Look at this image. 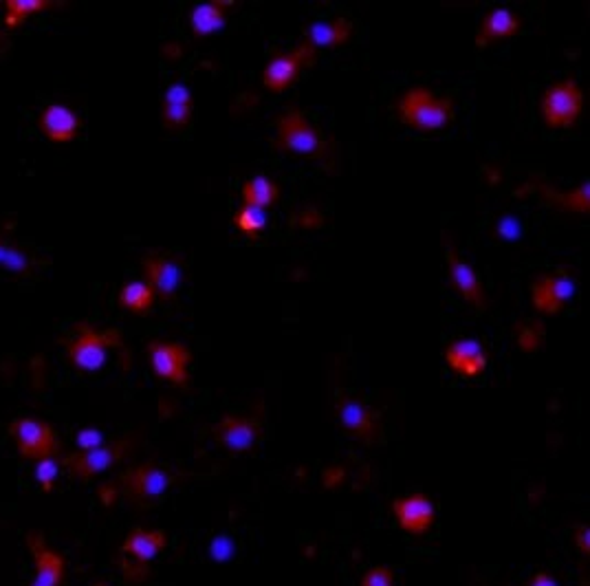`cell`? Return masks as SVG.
I'll return each instance as SVG.
<instances>
[{
  "label": "cell",
  "instance_id": "obj_1",
  "mask_svg": "<svg viewBox=\"0 0 590 586\" xmlns=\"http://www.w3.org/2000/svg\"><path fill=\"white\" fill-rule=\"evenodd\" d=\"M397 113L403 124L419 133H436L454 119V102L452 97H436L425 86H414L403 93Z\"/></svg>",
  "mask_w": 590,
  "mask_h": 586
},
{
  "label": "cell",
  "instance_id": "obj_2",
  "mask_svg": "<svg viewBox=\"0 0 590 586\" xmlns=\"http://www.w3.org/2000/svg\"><path fill=\"white\" fill-rule=\"evenodd\" d=\"M181 476L168 468H161L157 463L135 465L119 476V494L128 498L137 507H150L161 501L174 483H179Z\"/></svg>",
  "mask_w": 590,
  "mask_h": 586
},
{
  "label": "cell",
  "instance_id": "obj_3",
  "mask_svg": "<svg viewBox=\"0 0 590 586\" xmlns=\"http://www.w3.org/2000/svg\"><path fill=\"white\" fill-rule=\"evenodd\" d=\"M273 146L282 150V153L320 157L326 150V141L307 115L298 111V108H289L278 119Z\"/></svg>",
  "mask_w": 590,
  "mask_h": 586
},
{
  "label": "cell",
  "instance_id": "obj_4",
  "mask_svg": "<svg viewBox=\"0 0 590 586\" xmlns=\"http://www.w3.org/2000/svg\"><path fill=\"white\" fill-rule=\"evenodd\" d=\"M584 108V91L573 78L551 84L544 91L540 111L544 124L553 130H566L577 124Z\"/></svg>",
  "mask_w": 590,
  "mask_h": 586
},
{
  "label": "cell",
  "instance_id": "obj_5",
  "mask_svg": "<svg viewBox=\"0 0 590 586\" xmlns=\"http://www.w3.org/2000/svg\"><path fill=\"white\" fill-rule=\"evenodd\" d=\"M117 346H122V333L117 329L100 331L82 324L67 344V357L71 366L84 373H95L106 364L108 349H117Z\"/></svg>",
  "mask_w": 590,
  "mask_h": 586
},
{
  "label": "cell",
  "instance_id": "obj_6",
  "mask_svg": "<svg viewBox=\"0 0 590 586\" xmlns=\"http://www.w3.org/2000/svg\"><path fill=\"white\" fill-rule=\"evenodd\" d=\"M133 450V441L130 439H115L102 443V446L91 448V450H80L69 454L64 459V470H67V476L73 481L86 483L93 476H100L106 470H111L113 465L122 463L126 454Z\"/></svg>",
  "mask_w": 590,
  "mask_h": 586
},
{
  "label": "cell",
  "instance_id": "obj_7",
  "mask_svg": "<svg viewBox=\"0 0 590 586\" xmlns=\"http://www.w3.org/2000/svg\"><path fill=\"white\" fill-rule=\"evenodd\" d=\"M16 450L27 461L53 459L60 452V437L53 430L51 423L36 417H18L9 426Z\"/></svg>",
  "mask_w": 590,
  "mask_h": 586
},
{
  "label": "cell",
  "instance_id": "obj_8",
  "mask_svg": "<svg viewBox=\"0 0 590 586\" xmlns=\"http://www.w3.org/2000/svg\"><path fill=\"white\" fill-rule=\"evenodd\" d=\"M318 51L311 45V42L304 40L302 45L295 47L293 51H278L273 53V58L267 62L265 71H262V82H265L271 93H284L295 84L300 78V71L311 67L315 62Z\"/></svg>",
  "mask_w": 590,
  "mask_h": 586
},
{
  "label": "cell",
  "instance_id": "obj_9",
  "mask_svg": "<svg viewBox=\"0 0 590 586\" xmlns=\"http://www.w3.org/2000/svg\"><path fill=\"white\" fill-rule=\"evenodd\" d=\"M148 360L155 373L163 382L185 386L190 382V362L192 353L185 344L155 340L148 344Z\"/></svg>",
  "mask_w": 590,
  "mask_h": 586
},
{
  "label": "cell",
  "instance_id": "obj_10",
  "mask_svg": "<svg viewBox=\"0 0 590 586\" xmlns=\"http://www.w3.org/2000/svg\"><path fill=\"white\" fill-rule=\"evenodd\" d=\"M337 419H340L342 428L351 434V437L364 441V443H375L381 437V421L373 412V408L366 406L362 399L342 395L335 404Z\"/></svg>",
  "mask_w": 590,
  "mask_h": 586
},
{
  "label": "cell",
  "instance_id": "obj_11",
  "mask_svg": "<svg viewBox=\"0 0 590 586\" xmlns=\"http://www.w3.org/2000/svg\"><path fill=\"white\" fill-rule=\"evenodd\" d=\"M29 551L34 560V580L29 586H62L67 578V562L40 534H29Z\"/></svg>",
  "mask_w": 590,
  "mask_h": 586
},
{
  "label": "cell",
  "instance_id": "obj_12",
  "mask_svg": "<svg viewBox=\"0 0 590 586\" xmlns=\"http://www.w3.org/2000/svg\"><path fill=\"white\" fill-rule=\"evenodd\" d=\"M392 514H395L399 527L412 536L428 534L436 520L434 503L430 501L428 494L421 492L399 496L397 501L392 503Z\"/></svg>",
  "mask_w": 590,
  "mask_h": 586
},
{
  "label": "cell",
  "instance_id": "obj_13",
  "mask_svg": "<svg viewBox=\"0 0 590 586\" xmlns=\"http://www.w3.org/2000/svg\"><path fill=\"white\" fill-rule=\"evenodd\" d=\"M212 437L218 441V446L227 452H247L256 446L262 437V423L251 417H236L227 415L216 423L212 430Z\"/></svg>",
  "mask_w": 590,
  "mask_h": 586
},
{
  "label": "cell",
  "instance_id": "obj_14",
  "mask_svg": "<svg viewBox=\"0 0 590 586\" xmlns=\"http://www.w3.org/2000/svg\"><path fill=\"white\" fill-rule=\"evenodd\" d=\"M447 267H450V278L452 285L458 291V296L465 298L469 305L476 311L487 309V296L483 289V282H480L478 274L472 269V265L456 252V247L447 238Z\"/></svg>",
  "mask_w": 590,
  "mask_h": 586
},
{
  "label": "cell",
  "instance_id": "obj_15",
  "mask_svg": "<svg viewBox=\"0 0 590 586\" xmlns=\"http://www.w3.org/2000/svg\"><path fill=\"white\" fill-rule=\"evenodd\" d=\"M38 130L53 144H69L80 137L82 119L64 104H47L38 115Z\"/></svg>",
  "mask_w": 590,
  "mask_h": 586
},
{
  "label": "cell",
  "instance_id": "obj_16",
  "mask_svg": "<svg viewBox=\"0 0 590 586\" xmlns=\"http://www.w3.org/2000/svg\"><path fill=\"white\" fill-rule=\"evenodd\" d=\"M141 267H144L146 282L152 287V291L157 293V298L170 300L177 296L179 285L183 280V269L177 260L170 256L150 254L148 258H144Z\"/></svg>",
  "mask_w": 590,
  "mask_h": 586
},
{
  "label": "cell",
  "instance_id": "obj_17",
  "mask_svg": "<svg viewBox=\"0 0 590 586\" xmlns=\"http://www.w3.org/2000/svg\"><path fill=\"white\" fill-rule=\"evenodd\" d=\"M445 362L458 377L476 379L485 373L489 355L476 340H456L445 349Z\"/></svg>",
  "mask_w": 590,
  "mask_h": 586
},
{
  "label": "cell",
  "instance_id": "obj_18",
  "mask_svg": "<svg viewBox=\"0 0 590 586\" xmlns=\"http://www.w3.org/2000/svg\"><path fill=\"white\" fill-rule=\"evenodd\" d=\"M573 280L566 271H557L553 276H542L533 285V305L542 313H560L564 302L573 296Z\"/></svg>",
  "mask_w": 590,
  "mask_h": 586
},
{
  "label": "cell",
  "instance_id": "obj_19",
  "mask_svg": "<svg viewBox=\"0 0 590 586\" xmlns=\"http://www.w3.org/2000/svg\"><path fill=\"white\" fill-rule=\"evenodd\" d=\"M168 547V534L161 529H133L126 536L122 553L126 558L135 560L137 564H148L150 560H155L159 553Z\"/></svg>",
  "mask_w": 590,
  "mask_h": 586
},
{
  "label": "cell",
  "instance_id": "obj_20",
  "mask_svg": "<svg viewBox=\"0 0 590 586\" xmlns=\"http://www.w3.org/2000/svg\"><path fill=\"white\" fill-rule=\"evenodd\" d=\"M520 29H522V18L518 14H513L511 9H494V12H489L485 16L483 25H480L476 34V45L478 47L496 45V42L518 36Z\"/></svg>",
  "mask_w": 590,
  "mask_h": 586
},
{
  "label": "cell",
  "instance_id": "obj_21",
  "mask_svg": "<svg viewBox=\"0 0 590 586\" xmlns=\"http://www.w3.org/2000/svg\"><path fill=\"white\" fill-rule=\"evenodd\" d=\"M353 34V23L348 18L337 16L333 20H320V23H313L307 29V42L318 49H331V47H342L348 42Z\"/></svg>",
  "mask_w": 590,
  "mask_h": 586
},
{
  "label": "cell",
  "instance_id": "obj_22",
  "mask_svg": "<svg viewBox=\"0 0 590 586\" xmlns=\"http://www.w3.org/2000/svg\"><path fill=\"white\" fill-rule=\"evenodd\" d=\"M157 293L152 291L146 280H130L122 285L117 293V307L128 313H135V316H144L150 313L155 307Z\"/></svg>",
  "mask_w": 590,
  "mask_h": 586
},
{
  "label": "cell",
  "instance_id": "obj_23",
  "mask_svg": "<svg viewBox=\"0 0 590 586\" xmlns=\"http://www.w3.org/2000/svg\"><path fill=\"white\" fill-rule=\"evenodd\" d=\"M236 3H205L190 12V29L196 38L212 36L225 27V12Z\"/></svg>",
  "mask_w": 590,
  "mask_h": 586
},
{
  "label": "cell",
  "instance_id": "obj_24",
  "mask_svg": "<svg viewBox=\"0 0 590 586\" xmlns=\"http://www.w3.org/2000/svg\"><path fill=\"white\" fill-rule=\"evenodd\" d=\"M0 269L20 278L34 276V263H31L29 254L5 236H0Z\"/></svg>",
  "mask_w": 590,
  "mask_h": 586
},
{
  "label": "cell",
  "instance_id": "obj_25",
  "mask_svg": "<svg viewBox=\"0 0 590 586\" xmlns=\"http://www.w3.org/2000/svg\"><path fill=\"white\" fill-rule=\"evenodd\" d=\"M280 199V190L276 183L267 177H251L245 181L243 186V201L245 205H251V208H260L267 210L273 208Z\"/></svg>",
  "mask_w": 590,
  "mask_h": 586
},
{
  "label": "cell",
  "instance_id": "obj_26",
  "mask_svg": "<svg viewBox=\"0 0 590 586\" xmlns=\"http://www.w3.org/2000/svg\"><path fill=\"white\" fill-rule=\"evenodd\" d=\"M3 5H5V27L16 29L18 25H23L27 18L49 12V9H53L58 3H53V0H5Z\"/></svg>",
  "mask_w": 590,
  "mask_h": 586
},
{
  "label": "cell",
  "instance_id": "obj_27",
  "mask_svg": "<svg viewBox=\"0 0 590 586\" xmlns=\"http://www.w3.org/2000/svg\"><path fill=\"white\" fill-rule=\"evenodd\" d=\"M540 190H542V194L546 199H549L551 203L562 205L564 210H571V212H577V214H588V210H590V186H588V181L582 183V186H579L571 194H560V192H555L549 186H542Z\"/></svg>",
  "mask_w": 590,
  "mask_h": 586
},
{
  "label": "cell",
  "instance_id": "obj_28",
  "mask_svg": "<svg viewBox=\"0 0 590 586\" xmlns=\"http://www.w3.org/2000/svg\"><path fill=\"white\" fill-rule=\"evenodd\" d=\"M544 324L540 320H520L516 327V340L524 353H535L544 342Z\"/></svg>",
  "mask_w": 590,
  "mask_h": 586
},
{
  "label": "cell",
  "instance_id": "obj_29",
  "mask_svg": "<svg viewBox=\"0 0 590 586\" xmlns=\"http://www.w3.org/2000/svg\"><path fill=\"white\" fill-rule=\"evenodd\" d=\"M234 225L245 236H258L267 227V214L260 208H251V205H243L234 216Z\"/></svg>",
  "mask_w": 590,
  "mask_h": 586
},
{
  "label": "cell",
  "instance_id": "obj_30",
  "mask_svg": "<svg viewBox=\"0 0 590 586\" xmlns=\"http://www.w3.org/2000/svg\"><path fill=\"white\" fill-rule=\"evenodd\" d=\"M194 104H166L161 102V122L168 130H181L192 122Z\"/></svg>",
  "mask_w": 590,
  "mask_h": 586
},
{
  "label": "cell",
  "instance_id": "obj_31",
  "mask_svg": "<svg viewBox=\"0 0 590 586\" xmlns=\"http://www.w3.org/2000/svg\"><path fill=\"white\" fill-rule=\"evenodd\" d=\"M58 474H60V465L56 459H42L36 463V481L45 494L56 490Z\"/></svg>",
  "mask_w": 590,
  "mask_h": 586
},
{
  "label": "cell",
  "instance_id": "obj_32",
  "mask_svg": "<svg viewBox=\"0 0 590 586\" xmlns=\"http://www.w3.org/2000/svg\"><path fill=\"white\" fill-rule=\"evenodd\" d=\"M362 586H395V571L379 564V567H373L364 575Z\"/></svg>",
  "mask_w": 590,
  "mask_h": 586
},
{
  "label": "cell",
  "instance_id": "obj_33",
  "mask_svg": "<svg viewBox=\"0 0 590 586\" xmlns=\"http://www.w3.org/2000/svg\"><path fill=\"white\" fill-rule=\"evenodd\" d=\"M163 102L166 104H192V93L185 84H172V86H168Z\"/></svg>",
  "mask_w": 590,
  "mask_h": 586
},
{
  "label": "cell",
  "instance_id": "obj_34",
  "mask_svg": "<svg viewBox=\"0 0 590 586\" xmlns=\"http://www.w3.org/2000/svg\"><path fill=\"white\" fill-rule=\"evenodd\" d=\"M298 225L304 227V230H315V227H320L324 223L322 219V212L315 210V208H304L302 212H298Z\"/></svg>",
  "mask_w": 590,
  "mask_h": 586
},
{
  "label": "cell",
  "instance_id": "obj_35",
  "mask_svg": "<svg viewBox=\"0 0 590 586\" xmlns=\"http://www.w3.org/2000/svg\"><path fill=\"white\" fill-rule=\"evenodd\" d=\"M575 547L582 556L590 553V527L588 525H577L575 527Z\"/></svg>",
  "mask_w": 590,
  "mask_h": 586
},
{
  "label": "cell",
  "instance_id": "obj_36",
  "mask_svg": "<svg viewBox=\"0 0 590 586\" xmlns=\"http://www.w3.org/2000/svg\"><path fill=\"white\" fill-rule=\"evenodd\" d=\"M80 446H82V450H91V448H97V446H102V437H100V432H95V430H84L82 434H80Z\"/></svg>",
  "mask_w": 590,
  "mask_h": 586
},
{
  "label": "cell",
  "instance_id": "obj_37",
  "mask_svg": "<svg viewBox=\"0 0 590 586\" xmlns=\"http://www.w3.org/2000/svg\"><path fill=\"white\" fill-rule=\"evenodd\" d=\"M117 496H119V487L117 485H104V487H100V498H102V503L106 507L108 505H115Z\"/></svg>",
  "mask_w": 590,
  "mask_h": 586
},
{
  "label": "cell",
  "instance_id": "obj_38",
  "mask_svg": "<svg viewBox=\"0 0 590 586\" xmlns=\"http://www.w3.org/2000/svg\"><path fill=\"white\" fill-rule=\"evenodd\" d=\"M527 586H557V582H555L553 575H549L546 571H538Z\"/></svg>",
  "mask_w": 590,
  "mask_h": 586
},
{
  "label": "cell",
  "instance_id": "obj_39",
  "mask_svg": "<svg viewBox=\"0 0 590 586\" xmlns=\"http://www.w3.org/2000/svg\"><path fill=\"white\" fill-rule=\"evenodd\" d=\"M487 179H489L491 186H496V183H500V179H502L500 170H496V168H487Z\"/></svg>",
  "mask_w": 590,
  "mask_h": 586
},
{
  "label": "cell",
  "instance_id": "obj_40",
  "mask_svg": "<svg viewBox=\"0 0 590 586\" xmlns=\"http://www.w3.org/2000/svg\"><path fill=\"white\" fill-rule=\"evenodd\" d=\"M91 586H108V584L106 582H93Z\"/></svg>",
  "mask_w": 590,
  "mask_h": 586
},
{
  "label": "cell",
  "instance_id": "obj_41",
  "mask_svg": "<svg viewBox=\"0 0 590 586\" xmlns=\"http://www.w3.org/2000/svg\"><path fill=\"white\" fill-rule=\"evenodd\" d=\"M0 5H3V3H0Z\"/></svg>",
  "mask_w": 590,
  "mask_h": 586
}]
</instances>
